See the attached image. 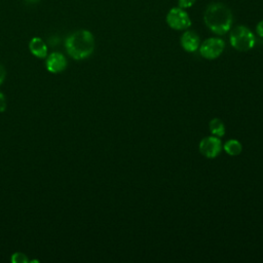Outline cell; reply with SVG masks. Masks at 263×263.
<instances>
[{
  "label": "cell",
  "instance_id": "obj_1",
  "mask_svg": "<svg viewBox=\"0 0 263 263\" xmlns=\"http://www.w3.org/2000/svg\"><path fill=\"white\" fill-rule=\"evenodd\" d=\"M204 21L213 33L217 35L226 34L232 26V12L223 3H212L207 7Z\"/></svg>",
  "mask_w": 263,
  "mask_h": 263
},
{
  "label": "cell",
  "instance_id": "obj_6",
  "mask_svg": "<svg viewBox=\"0 0 263 263\" xmlns=\"http://www.w3.org/2000/svg\"><path fill=\"white\" fill-rule=\"evenodd\" d=\"M221 150H222V143L219 138L215 136L207 137L200 143V152L207 158H217Z\"/></svg>",
  "mask_w": 263,
  "mask_h": 263
},
{
  "label": "cell",
  "instance_id": "obj_13",
  "mask_svg": "<svg viewBox=\"0 0 263 263\" xmlns=\"http://www.w3.org/2000/svg\"><path fill=\"white\" fill-rule=\"evenodd\" d=\"M197 2V0H178V5L183 9L191 7L193 4Z\"/></svg>",
  "mask_w": 263,
  "mask_h": 263
},
{
  "label": "cell",
  "instance_id": "obj_9",
  "mask_svg": "<svg viewBox=\"0 0 263 263\" xmlns=\"http://www.w3.org/2000/svg\"><path fill=\"white\" fill-rule=\"evenodd\" d=\"M30 52L37 58H46L48 54V47L43 39L38 37L33 38L29 45Z\"/></svg>",
  "mask_w": 263,
  "mask_h": 263
},
{
  "label": "cell",
  "instance_id": "obj_12",
  "mask_svg": "<svg viewBox=\"0 0 263 263\" xmlns=\"http://www.w3.org/2000/svg\"><path fill=\"white\" fill-rule=\"evenodd\" d=\"M12 263H28V258L23 253H15L11 257Z\"/></svg>",
  "mask_w": 263,
  "mask_h": 263
},
{
  "label": "cell",
  "instance_id": "obj_8",
  "mask_svg": "<svg viewBox=\"0 0 263 263\" xmlns=\"http://www.w3.org/2000/svg\"><path fill=\"white\" fill-rule=\"evenodd\" d=\"M67 66V61L65 57L60 53H53L48 58L47 68L52 73H58L63 71Z\"/></svg>",
  "mask_w": 263,
  "mask_h": 263
},
{
  "label": "cell",
  "instance_id": "obj_5",
  "mask_svg": "<svg viewBox=\"0 0 263 263\" xmlns=\"http://www.w3.org/2000/svg\"><path fill=\"white\" fill-rule=\"evenodd\" d=\"M225 49V43L221 38H209L200 47V53L207 60H215L221 56Z\"/></svg>",
  "mask_w": 263,
  "mask_h": 263
},
{
  "label": "cell",
  "instance_id": "obj_2",
  "mask_svg": "<svg viewBox=\"0 0 263 263\" xmlns=\"http://www.w3.org/2000/svg\"><path fill=\"white\" fill-rule=\"evenodd\" d=\"M66 50L75 60H84L90 57L95 50L94 35L88 30H79L72 33L66 40Z\"/></svg>",
  "mask_w": 263,
  "mask_h": 263
},
{
  "label": "cell",
  "instance_id": "obj_14",
  "mask_svg": "<svg viewBox=\"0 0 263 263\" xmlns=\"http://www.w3.org/2000/svg\"><path fill=\"white\" fill-rule=\"evenodd\" d=\"M6 108V100H5V97L3 96V94L0 93V112L4 111Z\"/></svg>",
  "mask_w": 263,
  "mask_h": 263
},
{
  "label": "cell",
  "instance_id": "obj_16",
  "mask_svg": "<svg viewBox=\"0 0 263 263\" xmlns=\"http://www.w3.org/2000/svg\"><path fill=\"white\" fill-rule=\"evenodd\" d=\"M5 78V70L2 65H0V85L2 84L3 80Z\"/></svg>",
  "mask_w": 263,
  "mask_h": 263
},
{
  "label": "cell",
  "instance_id": "obj_3",
  "mask_svg": "<svg viewBox=\"0 0 263 263\" xmlns=\"http://www.w3.org/2000/svg\"><path fill=\"white\" fill-rule=\"evenodd\" d=\"M230 45L239 52H248L254 48L256 39L252 31L245 26H238L230 33Z\"/></svg>",
  "mask_w": 263,
  "mask_h": 263
},
{
  "label": "cell",
  "instance_id": "obj_4",
  "mask_svg": "<svg viewBox=\"0 0 263 263\" xmlns=\"http://www.w3.org/2000/svg\"><path fill=\"white\" fill-rule=\"evenodd\" d=\"M167 23L174 30H186L191 26V20L188 13L181 7L172 8L167 15Z\"/></svg>",
  "mask_w": 263,
  "mask_h": 263
},
{
  "label": "cell",
  "instance_id": "obj_11",
  "mask_svg": "<svg viewBox=\"0 0 263 263\" xmlns=\"http://www.w3.org/2000/svg\"><path fill=\"white\" fill-rule=\"evenodd\" d=\"M224 150L226 151V154L231 156V157H237L239 155H241V152L243 150V146L241 144V142H239L238 140H228L225 145H224Z\"/></svg>",
  "mask_w": 263,
  "mask_h": 263
},
{
  "label": "cell",
  "instance_id": "obj_7",
  "mask_svg": "<svg viewBox=\"0 0 263 263\" xmlns=\"http://www.w3.org/2000/svg\"><path fill=\"white\" fill-rule=\"evenodd\" d=\"M181 46L188 53L197 52L201 47L200 36L195 31H185L181 36Z\"/></svg>",
  "mask_w": 263,
  "mask_h": 263
},
{
  "label": "cell",
  "instance_id": "obj_10",
  "mask_svg": "<svg viewBox=\"0 0 263 263\" xmlns=\"http://www.w3.org/2000/svg\"><path fill=\"white\" fill-rule=\"evenodd\" d=\"M209 128L213 136L215 137H223L225 135V126L223 121L219 119V118H214L210 121L209 123Z\"/></svg>",
  "mask_w": 263,
  "mask_h": 263
},
{
  "label": "cell",
  "instance_id": "obj_15",
  "mask_svg": "<svg viewBox=\"0 0 263 263\" xmlns=\"http://www.w3.org/2000/svg\"><path fill=\"white\" fill-rule=\"evenodd\" d=\"M256 31H257V34H258L260 37H263V20L257 24Z\"/></svg>",
  "mask_w": 263,
  "mask_h": 263
}]
</instances>
